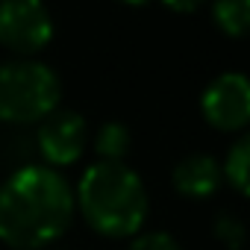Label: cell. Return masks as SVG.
<instances>
[{"label": "cell", "instance_id": "obj_1", "mask_svg": "<svg viewBox=\"0 0 250 250\" xmlns=\"http://www.w3.org/2000/svg\"><path fill=\"white\" fill-rule=\"evenodd\" d=\"M74 218V191L53 171L27 165L0 186V241L15 250L53 244Z\"/></svg>", "mask_w": 250, "mask_h": 250}, {"label": "cell", "instance_id": "obj_14", "mask_svg": "<svg viewBox=\"0 0 250 250\" xmlns=\"http://www.w3.org/2000/svg\"><path fill=\"white\" fill-rule=\"evenodd\" d=\"M118 3H127V6H142V3H147V0H118Z\"/></svg>", "mask_w": 250, "mask_h": 250}, {"label": "cell", "instance_id": "obj_13", "mask_svg": "<svg viewBox=\"0 0 250 250\" xmlns=\"http://www.w3.org/2000/svg\"><path fill=\"white\" fill-rule=\"evenodd\" d=\"M162 3H165L168 9H174V12L188 15V12H197V9L203 6V0H162Z\"/></svg>", "mask_w": 250, "mask_h": 250}, {"label": "cell", "instance_id": "obj_8", "mask_svg": "<svg viewBox=\"0 0 250 250\" xmlns=\"http://www.w3.org/2000/svg\"><path fill=\"white\" fill-rule=\"evenodd\" d=\"M212 18L224 36L241 39L250 24V0H215Z\"/></svg>", "mask_w": 250, "mask_h": 250}, {"label": "cell", "instance_id": "obj_5", "mask_svg": "<svg viewBox=\"0 0 250 250\" xmlns=\"http://www.w3.org/2000/svg\"><path fill=\"white\" fill-rule=\"evenodd\" d=\"M200 112L221 133L244 130L250 121V83H247V77L238 71L215 77L200 97Z\"/></svg>", "mask_w": 250, "mask_h": 250}, {"label": "cell", "instance_id": "obj_12", "mask_svg": "<svg viewBox=\"0 0 250 250\" xmlns=\"http://www.w3.org/2000/svg\"><path fill=\"white\" fill-rule=\"evenodd\" d=\"M127 250H180V244L168 232H145V235L133 238V244Z\"/></svg>", "mask_w": 250, "mask_h": 250}, {"label": "cell", "instance_id": "obj_7", "mask_svg": "<svg viewBox=\"0 0 250 250\" xmlns=\"http://www.w3.org/2000/svg\"><path fill=\"white\" fill-rule=\"evenodd\" d=\"M221 180H224L221 165L206 153H191L174 168V188L183 197H191V200L215 194Z\"/></svg>", "mask_w": 250, "mask_h": 250}, {"label": "cell", "instance_id": "obj_6", "mask_svg": "<svg viewBox=\"0 0 250 250\" xmlns=\"http://www.w3.org/2000/svg\"><path fill=\"white\" fill-rule=\"evenodd\" d=\"M85 118L74 109H53L42 118L39 127V150L50 165H71L85 150Z\"/></svg>", "mask_w": 250, "mask_h": 250}, {"label": "cell", "instance_id": "obj_3", "mask_svg": "<svg viewBox=\"0 0 250 250\" xmlns=\"http://www.w3.org/2000/svg\"><path fill=\"white\" fill-rule=\"evenodd\" d=\"M62 85L53 68L33 59L0 65V121L33 124L59 109Z\"/></svg>", "mask_w": 250, "mask_h": 250}, {"label": "cell", "instance_id": "obj_9", "mask_svg": "<svg viewBox=\"0 0 250 250\" xmlns=\"http://www.w3.org/2000/svg\"><path fill=\"white\" fill-rule=\"evenodd\" d=\"M130 142H133L130 130L118 121H109L100 127V133L94 139V150H97L100 162H124V156L130 150Z\"/></svg>", "mask_w": 250, "mask_h": 250}, {"label": "cell", "instance_id": "obj_2", "mask_svg": "<svg viewBox=\"0 0 250 250\" xmlns=\"http://www.w3.org/2000/svg\"><path fill=\"white\" fill-rule=\"evenodd\" d=\"M74 206L91 229L109 238H127L147 221L145 183L124 162H94L77 186Z\"/></svg>", "mask_w": 250, "mask_h": 250}, {"label": "cell", "instance_id": "obj_4", "mask_svg": "<svg viewBox=\"0 0 250 250\" xmlns=\"http://www.w3.org/2000/svg\"><path fill=\"white\" fill-rule=\"evenodd\" d=\"M53 39V18L42 0H0V44L18 56L44 50Z\"/></svg>", "mask_w": 250, "mask_h": 250}, {"label": "cell", "instance_id": "obj_10", "mask_svg": "<svg viewBox=\"0 0 250 250\" xmlns=\"http://www.w3.org/2000/svg\"><path fill=\"white\" fill-rule=\"evenodd\" d=\"M221 174L227 177V183H229L238 194H247V191H250V139H238V142L229 147Z\"/></svg>", "mask_w": 250, "mask_h": 250}, {"label": "cell", "instance_id": "obj_11", "mask_svg": "<svg viewBox=\"0 0 250 250\" xmlns=\"http://www.w3.org/2000/svg\"><path fill=\"white\" fill-rule=\"evenodd\" d=\"M215 235H218L229 250H241V244H244V224H241L235 215H221L218 224H215Z\"/></svg>", "mask_w": 250, "mask_h": 250}]
</instances>
